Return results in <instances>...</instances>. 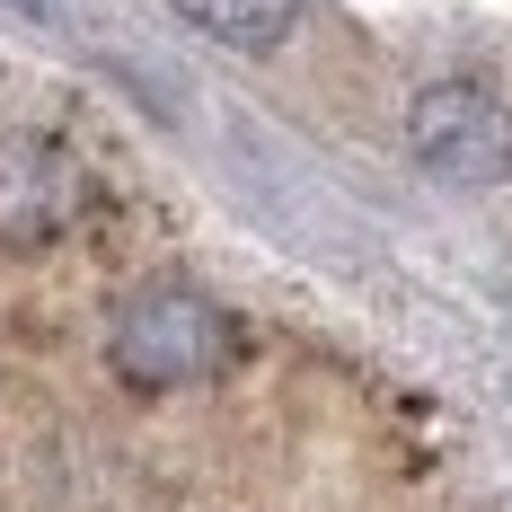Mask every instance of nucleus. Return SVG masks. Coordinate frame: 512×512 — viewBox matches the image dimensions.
<instances>
[{
  "label": "nucleus",
  "instance_id": "1",
  "mask_svg": "<svg viewBox=\"0 0 512 512\" xmlns=\"http://www.w3.org/2000/svg\"><path fill=\"white\" fill-rule=\"evenodd\" d=\"M230 354H239L230 309H212L204 292H177V283L142 292V301L106 327V362H115L133 389H186V380H212Z\"/></svg>",
  "mask_w": 512,
  "mask_h": 512
},
{
  "label": "nucleus",
  "instance_id": "2",
  "mask_svg": "<svg viewBox=\"0 0 512 512\" xmlns=\"http://www.w3.org/2000/svg\"><path fill=\"white\" fill-rule=\"evenodd\" d=\"M407 151L424 177H442L460 195L504 186L512 177V106L495 89H477V80H433L407 106Z\"/></svg>",
  "mask_w": 512,
  "mask_h": 512
},
{
  "label": "nucleus",
  "instance_id": "3",
  "mask_svg": "<svg viewBox=\"0 0 512 512\" xmlns=\"http://www.w3.org/2000/svg\"><path fill=\"white\" fill-rule=\"evenodd\" d=\"M89 212V168L45 142V133H9L0 142V248H45Z\"/></svg>",
  "mask_w": 512,
  "mask_h": 512
},
{
  "label": "nucleus",
  "instance_id": "4",
  "mask_svg": "<svg viewBox=\"0 0 512 512\" xmlns=\"http://www.w3.org/2000/svg\"><path fill=\"white\" fill-rule=\"evenodd\" d=\"M168 9L230 53H274L292 36V18H301V0H168Z\"/></svg>",
  "mask_w": 512,
  "mask_h": 512
}]
</instances>
